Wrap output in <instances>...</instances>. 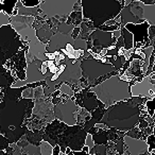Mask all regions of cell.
Instances as JSON below:
<instances>
[{"instance_id":"cell-31","label":"cell","mask_w":155,"mask_h":155,"mask_svg":"<svg viewBox=\"0 0 155 155\" xmlns=\"http://www.w3.org/2000/svg\"><path fill=\"white\" fill-rule=\"evenodd\" d=\"M153 120H154V125H155V114H154V116H153Z\"/></svg>"},{"instance_id":"cell-29","label":"cell","mask_w":155,"mask_h":155,"mask_svg":"<svg viewBox=\"0 0 155 155\" xmlns=\"http://www.w3.org/2000/svg\"><path fill=\"white\" fill-rule=\"evenodd\" d=\"M18 15V9L17 8H15L13 11V13H12V16H17Z\"/></svg>"},{"instance_id":"cell-8","label":"cell","mask_w":155,"mask_h":155,"mask_svg":"<svg viewBox=\"0 0 155 155\" xmlns=\"http://www.w3.org/2000/svg\"><path fill=\"white\" fill-rule=\"evenodd\" d=\"M53 110L55 119L71 127L78 124V113L81 110V106L75 102V97L69 98L54 105Z\"/></svg>"},{"instance_id":"cell-32","label":"cell","mask_w":155,"mask_h":155,"mask_svg":"<svg viewBox=\"0 0 155 155\" xmlns=\"http://www.w3.org/2000/svg\"><path fill=\"white\" fill-rule=\"evenodd\" d=\"M153 134H154V135H155V127H153Z\"/></svg>"},{"instance_id":"cell-26","label":"cell","mask_w":155,"mask_h":155,"mask_svg":"<svg viewBox=\"0 0 155 155\" xmlns=\"http://www.w3.org/2000/svg\"><path fill=\"white\" fill-rule=\"evenodd\" d=\"M113 34H114V37H116V38H119V37L122 35V32H121V28L118 29V30H116V31H114V32H113Z\"/></svg>"},{"instance_id":"cell-25","label":"cell","mask_w":155,"mask_h":155,"mask_svg":"<svg viewBox=\"0 0 155 155\" xmlns=\"http://www.w3.org/2000/svg\"><path fill=\"white\" fill-rule=\"evenodd\" d=\"M81 33V27L80 26H78V27H74V29H73L72 33H71V36L73 37V38H78L79 37V35H80Z\"/></svg>"},{"instance_id":"cell-4","label":"cell","mask_w":155,"mask_h":155,"mask_svg":"<svg viewBox=\"0 0 155 155\" xmlns=\"http://www.w3.org/2000/svg\"><path fill=\"white\" fill-rule=\"evenodd\" d=\"M84 19L93 21L96 29L114 19L124 7L121 0H81Z\"/></svg>"},{"instance_id":"cell-21","label":"cell","mask_w":155,"mask_h":155,"mask_svg":"<svg viewBox=\"0 0 155 155\" xmlns=\"http://www.w3.org/2000/svg\"><path fill=\"white\" fill-rule=\"evenodd\" d=\"M20 1H21L25 7L28 8L39 7V5H41V0H20Z\"/></svg>"},{"instance_id":"cell-7","label":"cell","mask_w":155,"mask_h":155,"mask_svg":"<svg viewBox=\"0 0 155 155\" xmlns=\"http://www.w3.org/2000/svg\"><path fill=\"white\" fill-rule=\"evenodd\" d=\"M79 0H41L39 8L49 18L65 19L73 12Z\"/></svg>"},{"instance_id":"cell-15","label":"cell","mask_w":155,"mask_h":155,"mask_svg":"<svg viewBox=\"0 0 155 155\" xmlns=\"http://www.w3.org/2000/svg\"><path fill=\"white\" fill-rule=\"evenodd\" d=\"M143 14L144 19L150 25L155 26V5H144Z\"/></svg>"},{"instance_id":"cell-17","label":"cell","mask_w":155,"mask_h":155,"mask_svg":"<svg viewBox=\"0 0 155 155\" xmlns=\"http://www.w3.org/2000/svg\"><path fill=\"white\" fill-rule=\"evenodd\" d=\"M41 155H52L53 153V149L54 147L50 143L49 141H46V140H43L41 142Z\"/></svg>"},{"instance_id":"cell-24","label":"cell","mask_w":155,"mask_h":155,"mask_svg":"<svg viewBox=\"0 0 155 155\" xmlns=\"http://www.w3.org/2000/svg\"><path fill=\"white\" fill-rule=\"evenodd\" d=\"M85 144H86V146H88L91 149H93L94 147L96 146L95 140H94V136H93V134H91V133L87 134V137H86V141H85Z\"/></svg>"},{"instance_id":"cell-20","label":"cell","mask_w":155,"mask_h":155,"mask_svg":"<svg viewBox=\"0 0 155 155\" xmlns=\"http://www.w3.org/2000/svg\"><path fill=\"white\" fill-rule=\"evenodd\" d=\"M146 105H147V110H148L149 115H150L151 117H153L155 114V98L149 99L148 101L146 102Z\"/></svg>"},{"instance_id":"cell-23","label":"cell","mask_w":155,"mask_h":155,"mask_svg":"<svg viewBox=\"0 0 155 155\" xmlns=\"http://www.w3.org/2000/svg\"><path fill=\"white\" fill-rule=\"evenodd\" d=\"M150 122H149L147 119H144V118H141L140 117V121H139V123H138V127H139L140 130H141L142 132L144 131V130L147 129V127H150Z\"/></svg>"},{"instance_id":"cell-10","label":"cell","mask_w":155,"mask_h":155,"mask_svg":"<svg viewBox=\"0 0 155 155\" xmlns=\"http://www.w3.org/2000/svg\"><path fill=\"white\" fill-rule=\"evenodd\" d=\"M74 97L78 105H80L81 107L87 110L91 114L94 110L99 108L100 105L103 103V102L100 101L99 98L97 97V95L89 89V87L83 88L81 91L75 94Z\"/></svg>"},{"instance_id":"cell-19","label":"cell","mask_w":155,"mask_h":155,"mask_svg":"<svg viewBox=\"0 0 155 155\" xmlns=\"http://www.w3.org/2000/svg\"><path fill=\"white\" fill-rule=\"evenodd\" d=\"M11 15H9L8 13H5V11H0V27L5 26V25L11 24Z\"/></svg>"},{"instance_id":"cell-3","label":"cell","mask_w":155,"mask_h":155,"mask_svg":"<svg viewBox=\"0 0 155 155\" xmlns=\"http://www.w3.org/2000/svg\"><path fill=\"white\" fill-rule=\"evenodd\" d=\"M136 83V80L132 82L122 80L118 71H114L110 75L102 81L100 84L94 87H89L91 91L97 95L99 100L105 104L106 108L120 101L130 99L132 95V85Z\"/></svg>"},{"instance_id":"cell-28","label":"cell","mask_w":155,"mask_h":155,"mask_svg":"<svg viewBox=\"0 0 155 155\" xmlns=\"http://www.w3.org/2000/svg\"><path fill=\"white\" fill-rule=\"evenodd\" d=\"M144 5H155V0H139Z\"/></svg>"},{"instance_id":"cell-9","label":"cell","mask_w":155,"mask_h":155,"mask_svg":"<svg viewBox=\"0 0 155 155\" xmlns=\"http://www.w3.org/2000/svg\"><path fill=\"white\" fill-rule=\"evenodd\" d=\"M151 25L148 21H144L142 24H129L125 25V28L133 33L134 35V48L138 43L142 44L144 48H148L152 46V41H151L150 37H149V28Z\"/></svg>"},{"instance_id":"cell-16","label":"cell","mask_w":155,"mask_h":155,"mask_svg":"<svg viewBox=\"0 0 155 155\" xmlns=\"http://www.w3.org/2000/svg\"><path fill=\"white\" fill-rule=\"evenodd\" d=\"M18 1L19 0H5V3L1 5V10L12 16V13H13L14 9L16 8V5H17Z\"/></svg>"},{"instance_id":"cell-27","label":"cell","mask_w":155,"mask_h":155,"mask_svg":"<svg viewBox=\"0 0 155 155\" xmlns=\"http://www.w3.org/2000/svg\"><path fill=\"white\" fill-rule=\"evenodd\" d=\"M61 95H62V93H61L60 89H58V91H55L54 93H52L51 95H50V97H51V98H55V97H58V96H61Z\"/></svg>"},{"instance_id":"cell-18","label":"cell","mask_w":155,"mask_h":155,"mask_svg":"<svg viewBox=\"0 0 155 155\" xmlns=\"http://www.w3.org/2000/svg\"><path fill=\"white\" fill-rule=\"evenodd\" d=\"M125 134H127V136H131V137H133V138H136V139H142V138H143V132L138 127V125L134 127V129L127 131Z\"/></svg>"},{"instance_id":"cell-12","label":"cell","mask_w":155,"mask_h":155,"mask_svg":"<svg viewBox=\"0 0 155 155\" xmlns=\"http://www.w3.org/2000/svg\"><path fill=\"white\" fill-rule=\"evenodd\" d=\"M124 140V155H142L149 152V144L147 140L136 139L125 134Z\"/></svg>"},{"instance_id":"cell-1","label":"cell","mask_w":155,"mask_h":155,"mask_svg":"<svg viewBox=\"0 0 155 155\" xmlns=\"http://www.w3.org/2000/svg\"><path fill=\"white\" fill-rule=\"evenodd\" d=\"M28 88V85L14 88L9 87L5 89V97L0 101V134L7 133V127H24V122L33 116V108L35 100L22 97L24 91ZM9 130V131H10Z\"/></svg>"},{"instance_id":"cell-13","label":"cell","mask_w":155,"mask_h":155,"mask_svg":"<svg viewBox=\"0 0 155 155\" xmlns=\"http://www.w3.org/2000/svg\"><path fill=\"white\" fill-rule=\"evenodd\" d=\"M132 95L135 97H148L150 99L155 98V84L151 83L150 75L144 77L141 82H136L132 85Z\"/></svg>"},{"instance_id":"cell-2","label":"cell","mask_w":155,"mask_h":155,"mask_svg":"<svg viewBox=\"0 0 155 155\" xmlns=\"http://www.w3.org/2000/svg\"><path fill=\"white\" fill-rule=\"evenodd\" d=\"M150 98L148 97H131L130 99L120 101L106 108L103 118L100 122L114 127L118 131L127 132L137 127L140 121L141 110L140 104H146Z\"/></svg>"},{"instance_id":"cell-22","label":"cell","mask_w":155,"mask_h":155,"mask_svg":"<svg viewBox=\"0 0 155 155\" xmlns=\"http://www.w3.org/2000/svg\"><path fill=\"white\" fill-rule=\"evenodd\" d=\"M147 142H148V144H149V152L152 153V151L155 149V135L154 134H151L150 136H148Z\"/></svg>"},{"instance_id":"cell-5","label":"cell","mask_w":155,"mask_h":155,"mask_svg":"<svg viewBox=\"0 0 155 155\" xmlns=\"http://www.w3.org/2000/svg\"><path fill=\"white\" fill-rule=\"evenodd\" d=\"M0 46H1V63L5 65L7 61L11 60L21 49H26L29 46H25L21 36L13 28L11 24L0 27Z\"/></svg>"},{"instance_id":"cell-30","label":"cell","mask_w":155,"mask_h":155,"mask_svg":"<svg viewBox=\"0 0 155 155\" xmlns=\"http://www.w3.org/2000/svg\"><path fill=\"white\" fill-rule=\"evenodd\" d=\"M135 0H125V5H131L132 2H134Z\"/></svg>"},{"instance_id":"cell-6","label":"cell","mask_w":155,"mask_h":155,"mask_svg":"<svg viewBox=\"0 0 155 155\" xmlns=\"http://www.w3.org/2000/svg\"><path fill=\"white\" fill-rule=\"evenodd\" d=\"M81 68H82L83 78L88 82L89 87L93 86V84L101 77L106 74L118 71L116 67L110 63H103L100 60H96L93 58H85L81 61Z\"/></svg>"},{"instance_id":"cell-14","label":"cell","mask_w":155,"mask_h":155,"mask_svg":"<svg viewBox=\"0 0 155 155\" xmlns=\"http://www.w3.org/2000/svg\"><path fill=\"white\" fill-rule=\"evenodd\" d=\"M121 32L124 39V48L127 50H132L134 48V35L125 27H121Z\"/></svg>"},{"instance_id":"cell-11","label":"cell","mask_w":155,"mask_h":155,"mask_svg":"<svg viewBox=\"0 0 155 155\" xmlns=\"http://www.w3.org/2000/svg\"><path fill=\"white\" fill-rule=\"evenodd\" d=\"M87 41H93V47L97 49V53H99L102 49L110 47L112 45H116L118 38L114 37L113 32H106L100 29H95L91 33Z\"/></svg>"}]
</instances>
